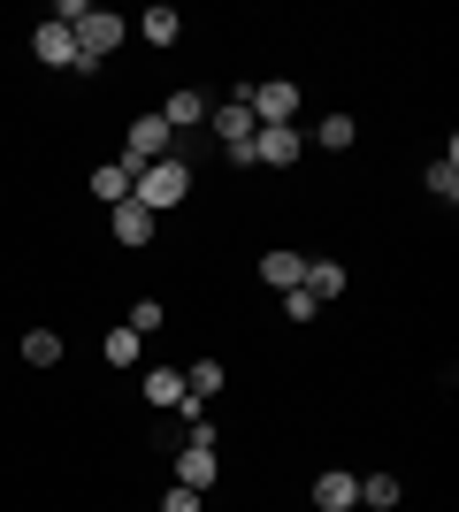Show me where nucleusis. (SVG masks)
Listing matches in <instances>:
<instances>
[{"instance_id": "obj_22", "label": "nucleus", "mask_w": 459, "mask_h": 512, "mask_svg": "<svg viewBox=\"0 0 459 512\" xmlns=\"http://www.w3.org/2000/svg\"><path fill=\"white\" fill-rule=\"evenodd\" d=\"M161 321H169V306H161V299H138V306H131V321H123V329H138V337H153V329H161Z\"/></svg>"}, {"instance_id": "obj_5", "label": "nucleus", "mask_w": 459, "mask_h": 512, "mask_svg": "<svg viewBox=\"0 0 459 512\" xmlns=\"http://www.w3.org/2000/svg\"><path fill=\"white\" fill-rule=\"evenodd\" d=\"M299 153H306L299 123H261V130H253V161H261V169H291Z\"/></svg>"}, {"instance_id": "obj_13", "label": "nucleus", "mask_w": 459, "mask_h": 512, "mask_svg": "<svg viewBox=\"0 0 459 512\" xmlns=\"http://www.w3.org/2000/svg\"><path fill=\"white\" fill-rule=\"evenodd\" d=\"M314 505H322V512H352V505H360V474H337V467H329L322 482H314Z\"/></svg>"}, {"instance_id": "obj_19", "label": "nucleus", "mask_w": 459, "mask_h": 512, "mask_svg": "<svg viewBox=\"0 0 459 512\" xmlns=\"http://www.w3.org/2000/svg\"><path fill=\"white\" fill-rule=\"evenodd\" d=\"M352 138H360V123H352V115H322V130H314V146H322V153H345Z\"/></svg>"}, {"instance_id": "obj_7", "label": "nucleus", "mask_w": 459, "mask_h": 512, "mask_svg": "<svg viewBox=\"0 0 459 512\" xmlns=\"http://www.w3.org/2000/svg\"><path fill=\"white\" fill-rule=\"evenodd\" d=\"M31 62H46V69H77V31H62V23H39V31H31Z\"/></svg>"}, {"instance_id": "obj_8", "label": "nucleus", "mask_w": 459, "mask_h": 512, "mask_svg": "<svg viewBox=\"0 0 459 512\" xmlns=\"http://www.w3.org/2000/svg\"><path fill=\"white\" fill-rule=\"evenodd\" d=\"M261 283H268V291H299V283H306V253H291V245L261 253Z\"/></svg>"}, {"instance_id": "obj_4", "label": "nucleus", "mask_w": 459, "mask_h": 512, "mask_svg": "<svg viewBox=\"0 0 459 512\" xmlns=\"http://www.w3.org/2000/svg\"><path fill=\"white\" fill-rule=\"evenodd\" d=\"M123 31H131L123 16H108V8H85V23H77V54H85V62H108L115 46H123Z\"/></svg>"}, {"instance_id": "obj_24", "label": "nucleus", "mask_w": 459, "mask_h": 512, "mask_svg": "<svg viewBox=\"0 0 459 512\" xmlns=\"http://www.w3.org/2000/svg\"><path fill=\"white\" fill-rule=\"evenodd\" d=\"M161 512H199V490H169V497H161Z\"/></svg>"}, {"instance_id": "obj_12", "label": "nucleus", "mask_w": 459, "mask_h": 512, "mask_svg": "<svg viewBox=\"0 0 459 512\" xmlns=\"http://www.w3.org/2000/svg\"><path fill=\"white\" fill-rule=\"evenodd\" d=\"M153 115H161V123H169V130H192V123H207V100H199L192 85H176L169 100L153 107Z\"/></svg>"}, {"instance_id": "obj_2", "label": "nucleus", "mask_w": 459, "mask_h": 512, "mask_svg": "<svg viewBox=\"0 0 459 512\" xmlns=\"http://www.w3.org/2000/svg\"><path fill=\"white\" fill-rule=\"evenodd\" d=\"M169 138H176V130L161 123V115H138V123H131V138H123V176L153 169V161H169Z\"/></svg>"}, {"instance_id": "obj_3", "label": "nucleus", "mask_w": 459, "mask_h": 512, "mask_svg": "<svg viewBox=\"0 0 459 512\" xmlns=\"http://www.w3.org/2000/svg\"><path fill=\"white\" fill-rule=\"evenodd\" d=\"M238 100L253 107V123H291V115H299V85H284V77H261V85H238Z\"/></svg>"}, {"instance_id": "obj_23", "label": "nucleus", "mask_w": 459, "mask_h": 512, "mask_svg": "<svg viewBox=\"0 0 459 512\" xmlns=\"http://www.w3.org/2000/svg\"><path fill=\"white\" fill-rule=\"evenodd\" d=\"M284 314H291V321H314V314H322V299H306V291H284Z\"/></svg>"}, {"instance_id": "obj_15", "label": "nucleus", "mask_w": 459, "mask_h": 512, "mask_svg": "<svg viewBox=\"0 0 459 512\" xmlns=\"http://www.w3.org/2000/svg\"><path fill=\"white\" fill-rule=\"evenodd\" d=\"M429 192H437L444 207H459V146H452V138H444V153L429 161Z\"/></svg>"}, {"instance_id": "obj_14", "label": "nucleus", "mask_w": 459, "mask_h": 512, "mask_svg": "<svg viewBox=\"0 0 459 512\" xmlns=\"http://www.w3.org/2000/svg\"><path fill=\"white\" fill-rule=\"evenodd\" d=\"M345 260H306V283H299V291H306V299H345Z\"/></svg>"}, {"instance_id": "obj_6", "label": "nucleus", "mask_w": 459, "mask_h": 512, "mask_svg": "<svg viewBox=\"0 0 459 512\" xmlns=\"http://www.w3.org/2000/svg\"><path fill=\"white\" fill-rule=\"evenodd\" d=\"M207 130H215V138H222V153H230V146H245V138H253L261 123H253V107H245L238 92H230L222 107H207Z\"/></svg>"}, {"instance_id": "obj_18", "label": "nucleus", "mask_w": 459, "mask_h": 512, "mask_svg": "<svg viewBox=\"0 0 459 512\" xmlns=\"http://www.w3.org/2000/svg\"><path fill=\"white\" fill-rule=\"evenodd\" d=\"M92 199H108V207H123V199H131V176H123V161L92 169Z\"/></svg>"}, {"instance_id": "obj_20", "label": "nucleus", "mask_w": 459, "mask_h": 512, "mask_svg": "<svg viewBox=\"0 0 459 512\" xmlns=\"http://www.w3.org/2000/svg\"><path fill=\"white\" fill-rule=\"evenodd\" d=\"M360 505L391 512V505H398V474H368V482H360Z\"/></svg>"}, {"instance_id": "obj_9", "label": "nucleus", "mask_w": 459, "mask_h": 512, "mask_svg": "<svg viewBox=\"0 0 459 512\" xmlns=\"http://www.w3.org/2000/svg\"><path fill=\"white\" fill-rule=\"evenodd\" d=\"M108 230H115V245H131V253H138V245H153V214L138 207V199H123V207L108 214Z\"/></svg>"}, {"instance_id": "obj_11", "label": "nucleus", "mask_w": 459, "mask_h": 512, "mask_svg": "<svg viewBox=\"0 0 459 512\" xmlns=\"http://www.w3.org/2000/svg\"><path fill=\"white\" fill-rule=\"evenodd\" d=\"M138 39H146V46H176V39H184V16H176L169 0H153L146 16H138Z\"/></svg>"}, {"instance_id": "obj_16", "label": "nucleus", "mask_w": 459, "mask_h": 512, "mask_svg": "<svg viewBox=\"0 0 459 512\" xmlns=\"http://www.w3.org/2000/svg\"><path fill=\"white\" fill-rule=\"evenodd\" d=\"M146 406H184V367H146Z\"/></svg>"}, {"instance_id": "obj_10", "label": "nucleus", "mask_w": 459, "mask_h": 512, "mask_svg": "<svg viewBox=\"0 0 459 512\" xmlns=\"http://www.w3.org/2000/svg\"><path fill=\"white\" fill-rule=\"evenodd\" d=\"M222 383H230V367H222V360H192V367H184V406H207Z\"/></svg>"}, {"instance_id": "obj_1", "label": "nucleus", "mask_w": 459, "mask_h": 512, "mask_svg": "<svg viewBox=\"0 0 459 512\" xmlns=\"http://www.w3.org/2000/svg\"><path fill=\"white\" fill-rule=\"evenodd\" d=\"M184 192H192V169H184L176 153H169V161H153V169H138V176H131V199H138V207H146V214L176 207V199H184Z\"/></svg>"}, {"instance_id": "obj_17", "label": "nucleus", "mask_w": 459, "mask_h": 512, "mask_svg": "<svg viewBox=\"0 0 459 512\" xmlns=\"http://www.w3.org/2000/svg\"><path fill=\"white\" fill-rule=\"evenodd\" d=\"M62 360V337L54 329H23V367H54Z\"/></svg>"}, {"instance_id": "obj_21", "label": "nucleus", "mask_w": 459, "mask_h": 512, "mask_svg": "<svg viewBox=\"0 0 459 512\" xmlns=\"http://www.w3.org/2000/svg\"><path fill=\"white\" fill-rule=\"evenodd\" d=\"M100 360H108V367H131V360H138V329H108Z\"/></svg>"}]
</instances>
